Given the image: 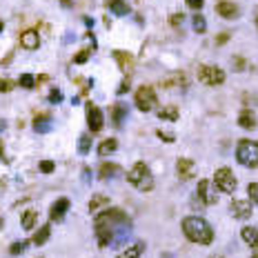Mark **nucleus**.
Listing matches in <instances>:
<instances>
[{
  "instance_id": "nucleus-1",
  "label": "nucleus",
  "mask_w": 258,
  "mask_h": 258,
  "mask_svg": "<svg viewBox=\"0 0 258 258\" xmlns=\"http://www.w3.org/2000/svg\"><path fill=\"white\" fill-rule=\"evenodd\" d=\"M182 231L185 236L196 245H212L214 240V229L205 218L200 216H187L182 218Z\"/></svg>"
},
{
  "instance_id": "nucleus-2",
  "label": "nucleus",
  "mask_w": 258,
  "mask_h": 258,
  "mask_svg": "<svg viewBox=\"0 0 258 258\" xmlns=\"http://www.w3.org/2000/svg\"><path fill=\"white\" fill-rule=\"evenodd\" d=\"M127 182L133 185L136 189L140 191H151L154 189V176H151L149 167L145 163H136L131 167V172L127 173Z\"/></svg>"
},
{
  "instance_id": "nucleus-3",
  "label": "nucleus",
  "mask_w": 258,
  "mask_h": 258,
  "mask_svg": "<svg viewBox=\"0 0 258 258\" xmlns=\"http://www.w3.org/2000/svg\"><path fill=\"white\" fill-rule=\"evenodd\" d=\"M236 160L243 167H249V169L258 167V142L247 140V138L238 140V145H236Z\"/></svg>"
},
{
  "instance_id": "nucleus-4",
  "label": "nucleus",
  "mask_w": 258,
  "mask_h": 258,
  "mask_svg": "<svg viewBox=\"0 0 258 258\" xmlns=\"http://www.w3.org/2000/svg\"><path fill=\"white\" fill-rule=\"evenodd\" d=\"M129 216L118 207H107L105 212H100L96 216V225H109V227H127L129 225Z\"/></svg>"
},
{
  "instance_id": "nucleus-5",
  "label": "nucleus",
  "mask_w": 258,
  "mask_h": 258,
  "mask_svg": "<svg viewBox=\"0 0 258 258\" xmlns=\"http://www.w3.org/2000/svg\"><path fill=\"white\" fill-rule=\"evenodd\" d=\"M198 80L207 87H218V85L225 83V71L220 67L214 65H200L198 67Z\"/></svg>"
},
{
  "instance_id": "nucleus-6",
  "label": "nucleus",
  "mask_w": 258,
  "mask_h": 258,
  "mask_svg": "<svg viewBox=\"0 0 258 258\" xmlns=\"http://www.w3.org/2000/svg\"><path fill=\"white\" fill-rule=\"evenodd\" d=\"M214 185H216V189H220L222 194H234L238 180H236L234 172H231L229 167H220L214 173Z\"/></svg>"
},
{
  "instance_id": "nucleus-7",
  "label": "nucleus",
  "mask_w": 258,
  "mask_h": 258,
  "mask_svg": "<svg viewBox=\"0 0 258 258\" xmlns=\"http://www.w3.org/2000/svg\"><path fill=\"white\" fill-rule=\"evenodd\" d=\"M136 107L140 111H151L156 107V102H158V98H156V91H154V87H149V85H142V87H138L136 89Z\"/></svg>"
},
{
  "instance_id": "nucleus-8",
  "label": "nucleus",
  "mask_w": 258,
  "mask_h": 258,
  "mask_svg": "<svg viewBox=\"0 0 258 258\" xmlns=\"http://www.w3.org/2000/svg\"><path fill=\"white\" fill-rule=\"evenodd\" d=\"M87 125L91 131H100L102 125H105V116H102L100 107L91 105V102H87Z\"/></svg>"
},
{
  "instance_id": "nucleus-9",
  "label": "nucleus",
  "mask_w": 258,
  "mask_h": 258,
  "mask_svg": "<svg viewBox=\"0 0 258 258\" xmlns=\"http://www.w3.org/2000/svg\"><path fill=\"white\" fill-rule=\"evenodd\" d=\"M229 212H231V216L238 218V220H247V218L252 216V203H249V200L236 198V200H231Z\"/></svg>"
},
{
  "instance_id": "nucleus-10",
  "label": "nucleus",
  "mask_w": 258,
  "mask_h": 258,
  "mask_svg": "<svg viewBox=\"0 0 258 258\" xmlns=\"http://www.w3.org/2000/svg\"><path fill=\"white\" fill-rule=\"evenodd\" d=\"M216 13L220 18H225V20H234V18L240 16V9L236 2H231V0H220V2L216 4Z\"/></svg>"
},
{
  "instance_id": "nucleus-11",
  "label": "nucleus",
  "mask_w": 258,
  "mask_h": 258,
  "mask_svg": "<svg viewBox=\"0 0 258 258\" xmlns=\"http://www.w3.org/2000/svg\"><path fill=\"white\" fill-rule=\"evenodd\" d=\"M198 200L203 205H214L218 200L216 191H212V182L209 180H200L198 182Z\"/></svg>"
},
{
  "instance_id": "nucleus-12",
  "label": "nucleus",
  "mask_w": 258,
  "mask_h": 258,
  "mask_svg": "<svg viewBox=\"0 0 258 258\" xmlns=\"http://www.w3.org/2000/svg\"><path fill=\"white\" fill-rule=\"evenodd\" d=\"M20 44H22L25 49H29V51L38 49V47H40V36H38V31H36V29L22 31V34H20Z\"/></svg>"
},
{
  "instance_id": "nucleus-13",
  "label": "nucleus",
  "mask_w": 258,
  "mask_h": 258,
  "mask_svg": "<svg viewBox=\"0 0 258 258\" xmlns=\"http://www.w3.org/2000/svg\"><path fill=\"white\" fill-rule=\"evenodd\" d=\"M67 209H69V200L58 198L56 203L51 205V209H49V218H51V220H60V218L67 214Z\"/></svg>"
},
{
  "instance_id": "nucleus-14",
  "label": "nucleus",
  "mask_w": 258,
  "mask_h": 258,
  "mask_svg": "<svg viewBox=\"0 0 258 258\" xmlns=\"http://www.w3.org/2000/svg\"><path fill=\"white\" fill-rule=\"evenodd\" d=\"M120 165H116V163H102L100 167H98V176L102 178V180H109V178H116V176H120Z\"/></svg>"
},
{
  "instance_id": "nucleus-15",
  "label": "nucleus",
  "mask_w": 258,
  "mask_h": 258,
  "mask_svg": "<svg viewBox=\"0 0 258 258\" xmlns=\"http://www.w3.org/2000/svg\"><path fill=\"white\" fill-rule=\"evenodd\" d=\"M176 169H178V176H180L182 180H189V178L194 176V160L180 158V160L176 163Z\"/></svg>"
},
{
  "instance_id": "nucleus-16",
  "label": "nucleus",
  "mask_w": 258,
  "mask_h": 258,
  "mask_svg": "<svg viewBox=\"0 0 258 258\" xmlns=\"http://www.w3.org/2000/svg\"><path fill=\"white\" fill-rule=\"evenodd\" d=\"M34 129L38 133H47V131H51V116L49 114H40V116H36L34 118Z\"/></svg>"
},
{
  "instance_id": "nucleus-17",
  "label": "nucleus",
  "mask_w": 258,
  "mask_h": 258,
  "mask_svg": "<svg viewBox=\"0 0 258 258\" xmlns=\"http://www.w3.org/2000/svg\"><path fill=\"white\" fill-rule=\"evenodd\" d=\"M240 236L252 249H258V227H243Z\"/></svg>"
},
{
  "instance_id": "nucleus-18",
  "label": "nucleus",
  "mask_w": 258,
  "mask_h": 258,
  "mask_svg": "<svg viewBox=\"0 0 258 258\" xmlns=\"http://www.w3.org/2000/svg\"><path fill=\"white\" fill-rule=\"evenodd\" d=\"M142 252H145V243H140V240H138V243L129 245V247L125 249V252H120L116 258H140Z\"/></svg>"
},
{
  "instance_id": "nucleus-19",
  "label": "nucleus",
  "mask_w": 258,
  "mask_h": 258,
  "mask_svg": "<svg viewBox=\"0 0 258 258\" xmlns=\"http://www.w3.org/2000/svg\"><path fill=\"white\" fill-rule=\"evenodd\" d=\"M238 125H240L243 129H254V127H256L258 120H256V116H254V111H249V109H243V111H240Z\"/></svg>"
},
{
  "instance_id": "nucleus-20",
  "label": "nucleus",
  "mask_w": 258,
  "mask_h": 258,
  "mask_svg": "<svg viewBox=\"0 0 258 258\" xmlns=\"http://www.w3.org/2000/svg\"><path fill=\"white\" fill-rule=\"evenodd\" d=\"M114 58H116V62H118V67L123 71H131V67H133L131 53H127V51H114Z\"/></svg>"
},
{
  "instance_id": "nucleus-21",
  "label": "nucleus",
  "mask_w": 258,
  "mask_h": 258,
  "mask_svg": "<svg viewBox=\"0 0 258 258\" xmlns=\"http://www.w3.org/2000/svg\"><path fill=\"white\" fill-rule=\"evenodd\" d=\"M36 225H38V212H36V209H27V212L22 214V227H25L27 231H31Z\"/></svg>"
},
{
  "instance_id": "nucleus-22",
  "label": "nucleus",
  "mask_w": 258,
  "mask_h": 258,
  "mask_svg": "<svg viewBox=\"0 0 258 258\" xmlns=\"http://www.w3.org/2000/svg\"><path fill=\"white\" fill-rule=\"evenodd\" d=\"M160 85H163L165 89H173V87L180 89V87H187V78H185V74H173L172 78H167L165 83H160Z\"/></svg>"
},
{
  "instance_id": "nucleus-23",
  "label": "nucleus",
  "mask_w": 258,
  "mask_h": 258,
  "mask_svg": "<svg viewBox=\"0 0 258 258\" xmlns=\"http://www.w3.org/2000/svg\"><path fill=\"white\" fill-rule=\"evenodd\" d=\"M111 118H114V120H111V123H114V127H123V120L127 118V107L118 102V105L114 107V111H111Z\"/></svg>"
},
{
  "instance_id": "nucleus-24",
  "label": "nucleus",
  "mask_w": 258,
  "mask_h": 258,
  "mask_svg": "<svg viewBox=\"0 0 258 258\" xmlns=\"http://www.w3.org/2000/svg\"><path fill=\"white\" fill-rule=\"evenodd\" d=\"M116 149H118V140H116V138H107V140H102L100 145H98V154L100 156H109V154H114Z\"/></svg>"
},
{
  "instance_id": "nucleus-25",
  "label": "nucleus",
  "mask_w": 258,
  "mask_h": 258,
  "mask_svg": "<svg viewBox=\"0 0 258 258\" xmlns=\"http://www.w3.org/2000/svg\"><path fill=\"white\" fill-rule=\"evenodd\" d=\"M107 7H109V11H114L116 16H127L129 13V4L125 2V0H109Z\"/></svg>"
},
{
  "instance_id": "nucleus-26",
  "label": "nucleus",
  "mask_w": 258,
  "mask_h": 258,
  "mask_svg": "<svg viewBox=\"0 0 258 258\" xmlns=\"http://www.w3.org/2000/svg\"><path fill=\"white\" fill-rule=\"evenodd\" d=\"M49 236H51V225H43L38 231L34 234V245H44L49 240Z\"/></svg>"
},
{
  "instance_id": "nucleus-27",
  "label": "nucleus",
  "mask_w": 258,
  "mask_h": 258,
  "mask_svg": "<svg viewBox=\"0 0 258 258\" xmlns=\"http://www.w3.org/2000/svg\"><path fill=\"white\" fill-rule=\"evenodd\" d=\"M158 118H160V120H167V123H173V120H178V107H173V105L163 107V109L158 111Z\"/></svg>"
},
{
  "instance_id": "nucleus-28",
  "label": "nucleus",
  "mask_w": 258,
  "mask_h": 258,
  "mask_svg": "<svg viewBox=\"0 0 258 258\" xmlns=\"http://www.w3.org/2000/svg\"><path fill=\"white\" fill-rule=\"evenodd\" d=\"M100 207H109V198H107L105 194L91 196V200H89V212H96V209H100Z\"/></svg>"
},
{
  "instance_id": "nucleus-29",
  "label": "nucleus",
  "mask_w": 258,
  "mask_h": 258,
  "mask_svg": "<svg viewBox=\"0 0 258 258\" xmlns=\"http://www.w3.org/2000/svg\"><path fill=\"white\" fill-rule=\"evenodd\" d=\"M191 22H194V31H196V34H205V31H207V20H205V16L196 13V16L191 18Z\"/></svg>"
},
{
  "instance_id": "nucleus-30",
  "label": "nucleus",
  "mask_w": 258,
  "mask_h": 258,
  "mask_svg": "<svg viewBox=\"0 0 258 258\" xmlns=\"http://www.w3.org/2000/svg\"><path fill=\"white\" fill-rule=\"evenodd\" d=\"M89 149H91V136H80L78 138V154H89Z\"/></svg>"
},
{
  "instance_id": "nucleus-31",
  "label": "nucleus",
  "mask_w": 258,
  "mask_h": 258,
  "mask_svg": "<svg viewBox=\"0 0 258 258\" xmlns=\"http://www.w3.org/2000/svg\"><path fill=\"white\" fill-rule=\"evenodd\" d=\"M18 85H20V87H25V89H34L36 87V78L31 74H22L20 78H18Z\"/></svg>"
},
{
  "instance_id": "nucleus-32",
  "label": "nucleus",
  "mask_w": 258,
  "mask_h": 258,
  "mask_svg": "<svg viewBox=\"0 0 258 258\" xmlns=\"http://www.w3.org/2000/svg\"><path fill=\"white\" fill-rule=\"evenodd\" d=\"M27 249V240H18V243H13L11 247H9V254L11 256H18V254H22Z\"/></svg>"
},
{
  "instance_id": "nucleus-33",
  "label": "nucleus",
  "mask_w": 258,
  "mask_h": 258,
  "mask_svg": "<svg viewBox=\"0 0 258 258\" xmlns=\"http://www.w3.org/2000/svg\"><path fill=\"white\" fill-rule=\"evenodd\" d=\"M247 194H249V200H252L254 205H258V182H249Z\"/></svg>"
},
{
  "instance_id": "nucleus-34",
  "label": "nucleus",
  "mask_w": 258,
  "mask_h": 258,
  "mask_svg": "<svg viewBox=\"0 0 258 258\" xmlns=\"http://www.w3.org/2000/svg\"><path fill=\"white\" fill-rule=\"evenodd\" d=\"M38 169H40L43 173H51L53 169H56V163H53V160H43V163L38 165Z\"/></svg>"
},
{
  "instance_id": "nucleus-35",
  "label": "nucleus",
  "mask_w": 258,
  "mask_h": 258,
  "mask_svg": "<svg viewBox=\"0 0 258 258\" xmlns=\"http://www.w3.org/2000/svg\"><path fill=\"white\" fill-rule=\"evenodd\" d=\"M89 53H91V51H89V49H83V51H80V53H76L74 62H76V65H83V62H87Z\"/></svg>"
},
{
  "instance_id": "nucleus-36",
  "label": "nucleus",
  "mask_w": 258,
  "mask_h": 258,
  "mask_svg": "<svg viewBox=\"0 0 258 258\" xmlns=\"http://www.w3.org/2000/svg\"><path fill=\"white\" fill-rule=\"evenodd\" d=\"M60 100H62V91H60V89H51V91H49V102L58 105Z\"/></svg>"
},
{
  "instance_id": "nucleus-37",
  "label": "nucleus",
  "mask_w": 258,
  "mask_h": 258,
  "mask_svg": "<svg viewBox=\"0 0 258 258\" xmlns=\"http://www.w3.org/2000/svg\"><path fill=\"white\" fill-rule=\"evenodd\" d=\"M231 67H234L236 71H243V69H245V58H243V56H234V60H231Z\"/></svg>"
},
{
  "instance_id": "nucleus-38",
  "label": "nucleus",
  "mask_w": 258,
  "mask_h": 258,
  "mask_svg": "<svg viewBox=\"0 0 258 258\" xmlns=\"http://www.w3.org/2000/svg\"><path fill=\"white\" fill-rule=\"evenodd\" d=\"M185 2H187V7H189V9L200 11V9H203V4H205V0H185Z\"/></svg>"
},
{
  "instance_id": "nucleus-39",
  "label": "nucleus",
  "mask_w": 258,
  "mask_h": 258,
  "mask_svg": "<svg viewBox=\"0 0 258 258\" xmlns=\"http://www.w3.org/2000/svg\"><path fill=\"white\" fill-rule=\"evenodd\" d=\"M11 89H13V83H11V80H7V78H0V91H11Z\"/></svg>"
},
{
  "instance_id": "nucleus-40",
  "label": "nucleus",
  "mask_w": 258,
  "mask_h": 258,
  "mask_svg": "<svg viewBox=\"0 0 258 258\" xmlns=\"http://www.w3.org/2000/svg\"><path fill=\"white\" fill-rule=\"evenodd\" d=\"M160 136V140H165V142H173L176 138H173V133H169V131H156Z\"/></svg>"
},
{
  "instance_id": "nucleus-41",
  "label": "nucleus",
  "mask_w": 258,
  "mask_h": 258,
  "mask_svg": "<svg viewBox=\"0 0 258 258\" xmlns=\"http://www.w3.org/2000/svg\"><path fill=\"white\" fill-rule=\"evenodd\" d=\"M180 22H182V13H173V16L169 18V25H172V27H178Z\"/></svg>"
},
{
  "instance_id": "nucleus-42",
  "label": "nucleus",
  "mask_w": 258,
  "mask_h": 258,
  "mask_svg": "<svg viewBox=\"0 0 258 258\" xmlns=\"http://www.w3.org/2000/svg\"><path fill=\"white\" fill-rule=\"evenodd\" d=\"M227 40H229V34H227V31H225V34H218L216 36V44H225Z\"/></svg>"
},
{
  "instance_id": "nucleus-43",
  "label": "nucleus",
  "mask_w": 258,
  "mask_h": 258,
  "mask_svg": "<svg viewBox=\"0 0 258 258\" xmlns=\"http://www.w3.org/2000/svg\"><path fill=\"white\" fill-rule=\"evenodd\" d=\"M83 180H85V182L91 180V169H89V167H85V169H83Z\"/></svg>"
},
{
  "instance_id": "nucleus-44",
  "label": "nucleus",
  "mask_w": 258,
  "mask_h": 258,
  "mask_svg": "<svg viewBox=\"0 0 258 258\" xmlns=\"http://www.w3.org/2000/svg\"><path fill=\"white\" fill-rule=\"evenodd\" d=\"M125 91H129V80H127V78H125L123 85L118 87V93H125Z\"/></svg>"
},
{
  "instance_id": "nucleus-45",
  "label": "nucleus",
  "mask_w": 258,
  "mask_h": 258,
  "mask_svg": "<svg viewBox=\"0 0 258 258\" xmlns=\"http://www.w3.org/2000/svg\"><path fill=\"white\" fill-rule=\"evenodd\" d=\"M62 7H71V0H62Z\"/></svg>"
},
{
  "instance_id": "nucleus-46",
  "label": "nucleus",
  "mask_w": 258,
  "mask_h": 258,
  "mask_svg": "<svg viewBox=\"0 0 258 258\" xmlns=\"http://www.w3.org/2000/svg\"><path fill=\"white\" fill-rule=\"evenodd\" d=\"M4 29V25H2V22H0V31H2Z\"/></svg>"
},
{
  "instance_id": "nucleus-47",
  "label": "nucleus",
  "mask_w": 258,
  "mask_h": 258,
  "mask_svg": "<svg viewBox=\"0 0 258 258\" xmlns=\"http://www.w3.org/2000/svg\"><path fill=\"white\" fill-rule=\"evenodd\" d=\"M212 258H225V256H212Z\"/></svg>"
},
{
  "instance_id": "nucleus-48",
  "label": "nucleus",
  "mask_w": 258,
  "mask_h": 258,
  "mask_svg": "<svg viewBox=\"0 0 258 258\" xmlns=\"http://www.w3.org/2000/svg\"><path fill=\"white\" fill-rule=\"evenodd\" d=\"M256 27H258V13H256Z\"/></svg>"
},
{
  "instance_id": "nucleus-49",
  "label": "nucleus",
  "mask_w": 258,
  "mask_h": 258,
  "mask_svg": "<svg viewBox=\"0 0 258 258\" xmlns=\"http://www.w3.org/2000/svg\"><path fill=\"white\" fill-rule=\"evenodd\" d=\"M252 258H258V254H256V256H252Z\"/></svg>"
}]
</instances>
